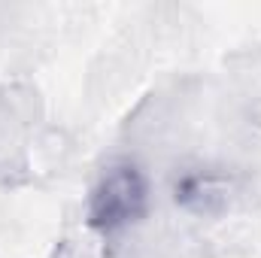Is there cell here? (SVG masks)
Wrapping results in <instances>:
<instances>
[{"mask_svg":"<svg viewBox=\"0 0 261 258\" xmlns=\"http://www.w3.org/2000/svg\"><path fill=\"white\" fill-rule=\"evenodd\" d=\"M155 207V183L137 158H113L91 179L85 194V228L94 240L116 246L140 231Z\"/></svg>","mask_w":261,"mask_h":258,"instance_id":"cell-1","label":"cell"},{"mask_svg":"<svg viewBox=\"0 0 261 258\" xmlns=\"http://www.w3.org/2000/svg\"><path fill=\"white\" fill-rule=\"evenodd\" d=\"M240 194V179L234 170L216 161H182L167 176L170 203L189 219H222L231 213Z\"/></svg>","mask_w":261,"mask_h":258,"instance_id":"cell-2","label":"cell"}]
</instances>
